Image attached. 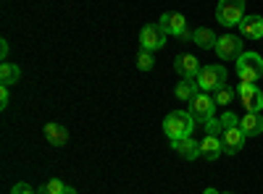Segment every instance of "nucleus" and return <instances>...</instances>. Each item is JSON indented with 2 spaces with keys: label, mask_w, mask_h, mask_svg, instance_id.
<instances>
[{
  "label": "nucleus",
  "mask_w": 263,
  "mask_h": 194,
  "mask_svg": "<svg viewBox=\"0 0 263 194\" xmlns=\"http://www.w3.org/2000/svg\"><path fill=\"white\" fill-rule=\"evenodd\" d=\"M239 128L245 132V137L263 134V116L260 113H248L245 118H239Z\"/></svg>",
  "instance_id": "nucleus-16"
},
{
  "label": "nucleus",
  "mask_w": 263,
  "mask_h": 194,
  "mask_svg": "<svg viewBox=\"0 0 263 194\" xmlns=\"http://www.w3.org/2000/svg\"><path fill=\"white\" fill-rule=\"evenodd\" d=\"M237 95H239V102H242V107L248 113H260L263 111V92L255 87V84L242 81L239 90H237Z\"/></svg>",
  "instance_id": "nucleus-7"
},
{
  "label": "nucleus",
  "mask_w": 263,
  "mask_h": 194,
  "mask_svg": "<svg viewBox=\"0 0 263 194\" xmlns=\"http://www.w3.org/2000/svg\"><path fill=\"white\" fill-rule=\"evenodd\" d=\"M245 18V0H218L216 6V21L221 27H239V21Z\"/></svg>",
  "instance_id": "nucleus-2"
},
{
  "label": "nucleus",
  "mask_w": 263,
  "mask_h": 194,
  "mask_svg": "<svg viewBox=\"0 0 263 194\" xmlns=\"http://www.w3.org/2000/svg\"><path fill=\"white\" fill-rule=\"evenodd\" d=\"M221 194H234V191H221Z\"/></svg>",
  "instance_id": "nucleus-30"
},
{
  "label": "nucleus",
  "mask_w": 263,
  "mask_h": 194,
  "mask_svg": "<svg viewBox=\"0 0 263 194\" xmlns=\"http://www.w3.org/2000/svg\"><path fill=\"white\" fill-rule=\"evenodd\" d=\"M221 153H224L221 137L205 134V137L200 139V158H205V160H218V158H221Z\"/></svg>",
  "instance_id": "nucleus-13"
},
{
  "label": "nucleus",
  "mask_w": 263,
  "mask_h": 194,
  "mask_svg": "<svg viewBox=\"0 0 263 194\" xmlns=\"http://www.w3.org/2000/svg\"><path fill=\"white\" fill-rule=\"evenodd\" d=\"M174 69H177V74H179L182 79H195V76H197V71H200L203 66L197 63V58H195V55L182 53V55H177V60H174Z\"/></svg>",
  "instance_id": "nucleus-11"
},
{
  "label": "nucleus",
  "mask_w": 263,
  "mask_h": 194,
  "mask_svg": "<svg viewBox=\"0 0 263 194\" xmlns=\"http://www.w3.org/2000/svg\"><path fill=\"white\" fill-rule=\"evenodd\" d=\"M8 87H3V90H0V107H8Z\"/></svg>",
  "instance_id": "nucleus-26"
},
{
  "label": "nucleus",
  "mask_w": 263,
  "mask_h": 194,
  "mask_svg": "<svg viewBox=\"0 0 263 194\" xmlns=\"http://www.w3.org/2000/svg\"><path fill=\"white\" fill-rule=\"evenodd\" d=\"M197 92H200V87H197L195 79H182L177 87H174V97H177V100H184V102H190Z\"/></svg>",
  "instance_id": "nucleus-18"
},
{
  "label": "nucleus",
  "mask_w": 263,
  "mask_h": 194,
  "mask_svg": "<svg viewBox=\"0 0 263 194\" xmlns=\"http://www.w3.org/2000/svg\"><path fill=\"white\" fill-rule=\"evenodd\" d=\"M237 76L242 81L255 84L263 76V58L258 53H242L237 58Z\"/></svg>",
  "instance_id": "nucleus-4"
},
{
  "label": "nucleus",
  "mask_w": 263,
  "mask_h": 194,
  "mask_svg": "<svg viewBox=\"0 0 263 194\" xmlns=\"http://www.w3.org/2000/svg\"><path fill=\"white\" fill-rule=\"evenodd\" d=\"M153 66H156V55H153L150 50H142L140 48V53H137V69L140 71H150Z\"/></svg>",
  "instance_id": "nucleus-21"
},
{
  "label": "nucleus",
  "mask_w": 263,
  "mask_h": 194,
  "mask_svg": "<svg viewBox=\"0 0 263 194\" xmlns=\"http://www.w3.org/2000/svg\"><path fill=\"white\" fill-rule=\"evenodd\" d=\"M8 55V39H0V58Z\"/></svg>",
  "instance_id": "nucleus-27"
},
{
  "label": "nucleus",
  "mask_w": 263,
  "mask_h": 194,
  "mask_svg": "<svg viewBox=\"0 0 263 194\" xmlns=\"http://www.w3.org/2000/svg\"><path fill=\"white\" fill-rule=\"evenodd\" d=\"M195 128V118L190 111H171L166 118H163V134L177 142V139H187Z\"/></svg>",
  "instance_id": "nucleus-1"
},
{
  "label": "nucleus",
  "mask_w": 263,
  "mask_h": 194,
  "mask_svg": "<svg viewBox=\"0 0 263 194\" xmlns=\"http://www.w3.org/2000/svg\"><path fill=\"white\" fill-rule=\"evenodd\" d=\"M205 134H211V137H221V134H224L221 121H218V118H211V121L205 123Z\"/></svg>",
  "instance_id": "nucleus-23"
},
{
  "label": "nucleus",
  "mask_w": 263,
  "mask_h": 194,
  "mask_svg": "<svg viewBox=\"0 0 263 194\" xmlns=\"http://www.w3.org/2000/svg\"><path fill=\"white\" fill-rule=\"evenodd\" d=\"M161 29L166 32V34H174L177 39H192V32H190V27H187V18H184V13H177V11H168V13H163L161 16Z\"/></svg>",
  "instance_id": "nucleus-5"
},
{
  "label": "nucleus",
  "mask_w": 263,
  "mask_h": 194,
  "mask_svg": "<svg viewBox=\"0 0 263 194\" xmlns=\"http://www.w3.org/2000/svg\"><path fill=\"white\" fill-rule=\"evenodd\" d=\"M239 34H245L248 39H260L263 37V16L248 13L242 21H239Z\"/></svg>",
  "instance_id": "nucleus-12"
},
{
  "label": "nucleus",
  "mask_w": 263,
  "mask_h": 194,
  "mask_svg": "<svg viewBox=\"0 0 263 194\" xmlns=\"http://www.w3.org/2000/svg\"><path fill=\"white\" fill-rule=\"evenodd\" d=\"M166 45V32L161 29V24H147L142 27L140 32V48L142 50H150V53H156Z\"/></svg>",
  "instance_id": "nucleus-9"
},
{
  "label": "nucleus",
  "mask_w": 263,
  "mask_h": 194,
  "mask_svg": "<svg viewBox=\"0 0 263 194\" xmlns=\"http://www.w3.org/2000/svg\"><path fill=\"white\" fill-rule=\"evenodd\" d=\"M42 134H45V139L53 147H63L66 142H69V132H66V126H61V123H45Z\"/></svg>",
  "instance_id": "nucleus-15"
},
{
  "label": "nucleus",
  "mask_w": 263,
  "mask_h": 194,
  "mask_svg": "<svg viewBox=\"0 0 263 194\" xmlns=\"http://www.w3.org/2000/svg\"><path fill=\"white\" fill-rule=\"evenodd\" d=\"M192 39H195V45H197V48H203V50H211V48H216V42H218L216 32H213V29H208V27L195 29V32H192Z\"/></svg>",
  "instance_id": "nucleus-17"
},
{
  "label": "nucleus",
  "mask_w": 263,
  "mask_h": 194,
  "mask_svg": "<svg viewBox=\"0 0 263 194\" xmlns=\"http://www.w3.org/2000/svg\"><path fill=\"white\" fill-rule=\"evenodd\" d=\"M213 111H216V100L208 95V92H197L192 100H190V113L195 118V123H208L213 118Z\"/></svg>",
  "instance_id": "nucleus-6"
},
{
  "label": "nucleus",
  "mask_w": 263,
  "mask_h": 194,
  "mask_svg": "<svg viewBox=\"0 0 263 194\" xmlns=\"http://www.w3.org/2000/svg\"><path fill=\"white\" fill-rule=\"evenodd\" d=\"M171 147L177 149V153L184 158V160H197L200 158V142H195V139H177V142H171Z\"/></svg>",
  "instance_id": "nucleus-14"
},
{
  "label": "nucleus",
  "mask_w": 263,
  "mask_h": 194,
  "mask_svg": "<svg viewBox=\"0 0 263 194\" xmlns=\"http://www.w3.org/2000/svg\"><path fill=\"white\" fill-rule=\"evenodd\" d=\"M213 50L221 60H237L239 55H242V39H239L237 34H221Z\"/></svg>",
  "instance_id": "nucleus-8"
},
{
  "label": "nucleus",
  "mask_w": 263,
  "mask_h": 194,
  "mask_svg": "<svg viewBox=\"0 0 263 194\" xmlns=\"http://www.w3.org/2000/svg\"><path fill=\"white\" fill-rule=\"evenodd\" d=\"M63 191H66V184L61 179H50L37 189V194H63Z\"/></svg>",
  "instance_id": "nucleus-20"
},
{
  "label": "nucleus",
  "mask_w": 263,
  "mask_h": 194,
  "mask_svg": "<svg viewBox=\"0 0 263 194\" xmlns=\"http://www.w3.org/2000/svg\"><path fill=\"white\" fill-rule=\"evenodd\" d=\"M18 79H21L18 66H13V63H3V66H0V84H3V87H13Z\"/></svg>",
  "instance_id": "nucleus-19"
},
{
  "label": "nucleus",
  "mask_w": 263,
  "mask_h": 194,
  "mask_svg": "<svg viewBox=\"0 0 263 194\" xmlns=\"http://www.w3.org/2000/svg\"><path fill=\"white\" fill-rule=\"evenodd\" d=\"M11 194H37L27 181H18V184H13V189H11Z\"/></svg>",
  "instance_id": "nucleus-25"
},
{
  "label": "nucleus",
  "mask_w": 263,
  "mask_h": 194,
  "mask_svg": "<svg viewBox=\"0 0 263 194\" xmlns=\"http://www.w3.org/2000/svg\"><path fill=\"white\" fill-rule=\"evenodd\" d=\"M218 121H221V126H224V128H232V126H239V116H234V113H229V111H227V113H224L221 118H218Z\"/></svg>",
  "instance_id": "nucleus-24"
},
{
  "label": "nucleus",
  "mask_w": 263,
  "mask_h": 194,
  "mask_svg": "<svg viewBox=\"0 0 263 194\" xmlns=\"http://www.w3.org/2000/svg\"><path fill=\"white\" fill-rule=\"evenodd\" d=\"M195 81H197V87H200V92L211 95L216 90L227 87V69L224 66H203L200 71H197Z\"/></svg>",
  "instance_id": "nucleus-3"
},
{
  "label": "nucleus",
  "mask_w": 263,
  "mask_h": 194,
  "mask_svg": "<svg viewBox=\"0 0 263 194\" xmlns=\"http://www.w3.org/2000/svg\"><path fill=\"white\" fill-rule=\"evenodd\" d=\"M213 100H216V105H224V107H227V105L234 100V90L227 84V87H221V90L213 92Z\"/></svg>",
  "instance_id": "nucleus-22"
},
{
  "label": "nucleus",
  "mask_w": 263,
  "mask_h": 194,
  "mask_svg": "<svg viewBox=\"0 0 263 194\" xmlns=\"http://www.w3.org/2000/svg\"><path fill=\"white\" fill-rule=\"evenodd\" d=\"M203 194H221V191H216V189H213V186H208V189H205V191H203Z\"/></svg>",
  "instance_id": "nucleus-28"
},
{
  "label": "nucleus",
  "mask_w": 263,
  "mask_h": 194,
  "mask_svg": "<svg viewBox=\"0 0 263 194\" xmlns=\"http://www.w3.org/2000/svg\"><path fill=\"white\" fill-rule=\"evenodd\" d=\"M63 194H77V189H74V186H66V191H63Z\"/></svg>",
  "instance_id": "nucleus-29"
},
{
  "label": "nucleus",
  "mask_w": 263,
  "mask_h": 194,
  "mask_svg": "<svg viewBox=\"0 0 263 194\" xmlns=\"http://www.w3.org/2000/svg\"><path fill=\"white\" fill-rule=\"evenodd\" d=\"M245 132L239 126H232V128H224V134H221V144H224V153L227 155H234V153H239L242 149V144H245Z\"/></svg>",
  "instance_id": "nucleus-10"
}]
</instances>
